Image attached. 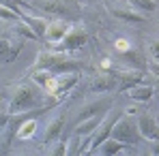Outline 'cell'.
<instances>
[{
  "instance_id": "cell-6",
  "label": "cell",
  "mask_w": 159,
  "mask_h": 156,
  "mask_svg": "<svg viewBox=\"0 0 159 156\" xmlns=\"http://www.w3.org/2000/svg\"><path fill=\"white\" fill-rule=\"evenodd\" d=\"M138 124V130H140V137L144 141H153V139H159V126H157V120L151 111H142L135 120Z\"/></svg>"
},
{
  "instance_id": "cell-3",
  "label": "cell",
  "mask_w": 159,
  "mask_h": 156,
  "mask_svg": "<svg viewBox=\"0 0 159 156\" xmlns=\"http://www.w3.org/2000/svg\"><path fill=\"white\" fill-rule=\"evenodd\" d=\"M118 116H120V111H112V109H107L106 113H103V118H101L99 126H97V130H95V135L90 137V145H88V152H86V154H93V152L106 141L107 137H110L112 126H114V122H116Z\"/></svg>"
},
{
  "instance_id": "cell-24",
  "label": "cell",
  "mask_w": 159,
  "mask_h": 156,
  "mask_svg": "<svg viewBox=\"0 0 159 156\" xmlns=\"http://www.w3.org/2000/svg\"><path fill=\"white\" fill-rule=\"evenodd\" d=\"M7 56H9V39H0V60L7 62Z\"/></svg>"
},
{
  "instance_id": "cell-25",
  "label": "cell",
  "mask_w": 159,
  "mask_h": 156,
  "mask_svg": "<svg viewBox=\"0 0 159 156\" xmlns=\"http://www.w3.org/2000/svg\"><path fill=\"white\" fill-rule=\"evenodd\" d=\"M148 152H151V154H157V156H159V139H153V141H148Z\"/></svg>"
},
{
  "instance_id": "cell-1",
  "label": "cell",
  "mask_w": 159,
  "mask_h": 156,
  "mask_svg": "<svg viewBox=\"0 0 159 156\" xmlns=\"http://www.w3.org/2000/svg\"><path fill=\"white\" fill-rule=\"evenodd\" d=\"M110 137H112V139H116V141H120V143H125V145H131V148L140 145V141H142L140 130H138V124L133 122L127 113H120V116L116 118V122H114V126H112Z\"/></svg>"
},
{
  "instance_id": "cell-13",
  "label": "cell",
  "mask_w": 159,
  "mask_h": 156,
  "mask_svg": "<svg viewBox=\"0 0 159 156\" xmlns=\"http://www.w3.org/2000/svg\"><path fill=\"white\" fill-rule=\"evenodd\" d=\"M116 75V79H120L123 83H120V90H129L131 86H135V83H140L142 81V71H138V69H131V66H127V69H123V71H116L114 73Z\"/></svg>"
},
{
  "instance_id": "cell-19",
  "label": "cell",
  "mask_w": 159,
  "mask_h": 156,
  "mask_svg": "<svg viewBox=\"0 0 159 156\" xmlns=\"http://www.w3.org/2000/svg\"><path fill=\"white\" fill-rule=\"evenodd\" d=\"M13 30H15V32H17L20 36H24V39H30V41H39V36H37V32H34L32 28L28 26V24L24 22V19H20V22L15 24V28H13Z\"/></svg>"
},
{
  "instance_id": "cell-11",
  "label": "cell",
  "mask_w": 159,
  "mask_h": 156,
  "mask_svg": "<svg viewBox=\"0 0 159 156\" xmlns=\"http://www.w3.org/2000/svg\"><path fill=\"white\" fill-rule=\"evenodd\" d=\"M114 88H116V75L114 73H99V75H95V79L90 81V90L93 92H99V94L112 92Z\"/></svg>"
},
{
  "instance_id": "cell-8",
  "label": "cell",
  "mask_w": 159,
  "mask_h": 156,
  "mask_svg": "<svg viewBox=\"0 0 159 156\" xmlns=\"http://www.w3.org/2000/svg\"><path fill=\"white\" fill-rule=\"evenodd\" d=\"M86 41H88V32H86L82 26H71L69 32L65 34V39L60 41V49H65V52L78 49V47H82V45H86Z\"/></svg>"
},
{
  "instance_id": "cell-26",
  "label": "cell",
  "mask_w": 159,
  "mask_h": 156,
  "mask_svg": "<svg viewBox=\"0 0 159 156\" xmlns=\"http://www.w3.org/2000/svg\"><path fill=\"white\" fill-rule=\"evenodd\" d=\"M4 126H9V111H7V113H4V111H0V133H2Z\"/></svg>"
},
{
  "instance_id": "cell-22",
  "label": "cell",
  "mask_w": 159,
  "mask_h": 156,
  "mask_svg": "<svg viewBox=\"0 0 159 156\" xmlns=\"http://www.w3.org/2000/svg\"><path fill=\"white\" fill-rule=\"evenodd\" d=\"M0 19H4V22H20L22 17H20V13L17 11H13V9H9V6H4V4H0Z\"/></svg>"
},
{
  "instance_id": "cell-27",
  "label": "cell",
  "mask_w": 159,
  "mask_h": 156,
  "mask_svg": "<svg viewBox=\"0 0 159 156\" xmlns=\"http://www.w3.org/2000/svg\"><path fill=\"white\" fill-rule=\"evenodd\" d=\"M116 49H118V52H125V49H129V43H127V39H118V43H116Z\"/></svg>"
},
{
  "instance_id": "cell-23",
  "label": "cell",
  "mask_w": 159,
  "mask_h": 156,
  "mask_svg": "<svg viewBox=\"0 0 159 156\" xmlns=\"http://www.w3.org/2000/svg\"><path fill=\"white\" fill-rule=\"evenodd\" d=\"M148 53H151L153 62H159V39L148 41Z\"/></svg>"
},
{
  "instance_id": "cell-16",
  "label": "cell",
  "mask_w": 159,
  "mask_h": 156,
  "mask_svg": "<svg viewBox=\"0 0 159 156\" xmlns=\"http://www.w3.org/2000/svg\"><path fill=\"white\" fill-rule=\"evenodd\" d=\"M127 92V96L131 99V101H138V103H146L151 96H153V88L151 86H140V83H135V86H131L129 90H125Z\"/></svg>"
},
{
  "instance_id": "cell-28",
  "label": "cell",
  "mask_w": 159,
  "mask_h": 156,
  "mask_svg": "<svg viewBox=\"0 0 159 156\" xmlns=\"http://www.w3.org/2000/svg\"><path fill=\"white\" fill-rule=\"evenodd\" d=\"M153 116H155V120H157V126H159V109L155 111V113H153Z\"/></svg>"
},
{
  "instance_id": "cell-18",
  "label": "cell",
  "mask_w": 159,
  "mask_h": 156,
  "mask_svg": "<svg viewBox=\"0 0 159 156\" xmlns=\"http://www.w3.org/2000/svg\"><path fill=\"white\" fill-rule=\"evenodd\" d=\"M127 2L131 4L133 9H138L140 13H146V15H148V13H155L159 9V4L155 0H127Z\"/></svg>"
},
{
  "instance_id": "cell-14",
  "label": "cell",
  "mask_w": 159,
  "mask_h": 156,
  "mask_svg": "<svg viewBox=\"0 0 159 156\" xmlns=\"http://www.w3.org/2000/svg\"><path fill=\"white\" fill-rule=\"evenodd\" d=\"M101 118H103V113H101V116H90V118H86V120L78 122V124H75V135H78V137L93 135V133L97 130V126H99Z\"/></svg>"
},
{
  "instance_id": "cell-4",
  "label": "cell",
  "mask_w": 159,
  "mask_h": 156,
  "mask_svg": "<svg viewBox=\"0 0 159 156\" xmlns=\"http://www.w3.org/2000/svg\"><path fill=\"white\" fill-rule=\"evenodd\" d=\"M110 105H112V96H110V92L106 94H99L95 101H88L86 105H82L78 111V116H75V124L82 122V120H86V118H90V116H101V113H106L107 109H110Z\"/></svg>"
},
{
  "instance_id": "cell-7",
  "label": "cell",
  "mask_w": 159,
  "mask_h": 156,
  "mask_svg": "<svg viewBox=\"0 0 159 156\" xmlns=\"http://www.w3.org/2000/svg\"><path fill=\"white\" fill-rule=\"evenodd\" d=\"M110 13L116 17V19H120V22H125V24H144L146 22V13H140L138 9H133L131 4L127 6V4H116V6H112L110 9Z\"/></svg>"
},
{
  "instance_id": "cell-9",
  "label": "cell",
  "mask_w": 159,
  "mask_h": 156,
  "mask_svg": "<svg viewBox=\"0 0 159 156\" xmlns=\"http://www.w3.org/2000/svg\"><path fill=\"white\" fill-rule=\"evenodd\" d=\"M34 9L48 15H69V9L65 6V0H26Z\"/></svg>"
},
{
  "instance_id": "cell-2",
  "label": "cell",
  "mask_w": 159,
  "mask_h": 156,
  "mask_svg": "<svg viewBox=\"0 0 159 156\" xmlns=\"http://www.w3.org/2000/svg\"><path fill=\"white\" fill-rule=\"evenodd\" d=\"M37 105V92L30 83H22L15 88L11 101H9V113H20V111H26L28 107H34Z\"/></svg>"
},
{
  "instance_id": "cell-20",
  "label": "cell",
  "mask_w": 159,
  "mask_h": 156,
  "mask_svg": "<svg viewBox=\"0 0 159 156\" xmlns=\"http://www.w3.org/2000/svg\"><path fill=\"white\" fill-rule=\"evenodd\" d=\"M37 118H30V120H26L20 129H17V137L20 139H26V137H30L32 133H34V129H37V122H34Z\"/></svg>"
},
{
  "instance_id": "cell-30",
  "label": "cell",
  "mask_w": 159,
  "mask_h": 156,
  "mask_svg": "<svg viewBox=\"0 0 159 156\" xmlns=\"http://www.w3.org/2000/svg\"><path fill=\"white\" fill-rule=\"evenodd\" d=\"M155 13H157V15H159V9H157V11H155Z\"/></svg>"
},
{
  "instance_id": "cell-29",
  "label": "cell",
  "mask_w": 159,
  "mask_h": 156,
  "mask_svg": "<svg viewBox=\"0 0 159 156\" xmlns=\"http://www.w3.org/2000/svg\"><path fill=\"white\" fill-rule=\"evenodd\" d=\"M116 2H127V0H116Z\"/></svg>"
},
{
  "instance_id": "cell-21",
  "label": "cell",
  "mask_w": 159,
  "mask_h": 156,
  "mask_svg": "<svg viewBox=\"0 0 159 156\" xmlns=\"http://www.w3.org/2000/svg\"><path fill=\"white\" fill-rule=\"evenodd\" d=\"M48 154H52V156H62V154H67V141L56 139V143H50V145H48Z\"/></svg>"
},
{
  "instance_id": "cell-17",
  "label": "cell",
  "mask_w": 159,
  "mask_h": 156,
  "mask_svg": "<svg viewBox=\"0 0 159 156\" xmlns=\"http://www.w3.org/2000/svg\"><path fill=\"white\" fill-rule=\"evenodd\" d=\"M120 58H123L125 64H129V66H133V69H142V66H144V60L140 58L138 52H133L131 47L125 49V52H120Z\"/></svg>"
},
{
  "instance_id": "cell-12",
  "label": "cell",
  "mask_w": 159,
  "mask_h": 156,
  "mask_svg": "<svg viewBox=\"0 0 159 156\" xmlns=\"http://www.w3.org/2000/svg\"><path fill=\"white\" fill-rule=\"evenodd\" d=\"M103 154V156H112V154H120V152H135V148L131 145H125V143H120V141H116V139H112V137H107L106 141L93 152V154Z\"/></svg>"
},
{
  "instance_id": "cell-15",
  "label": "cell",
  "mask_w": 159,
  "mask_h": 156,
  "mask_svg": "<svg viewBox=\"0 0 159 156\" xmlns=\"http://www.w3.org/2000/svg\"><path fill=\"white\" fill-rule=\"evenodd\" d=\"M20 17H22V19H24V22H26V24H28L30 28H32L34 32H37L39 41H41V39H45V30H48V22H45L43 17H34V15H28V13H24V11L20 13Z\"/></svg>"
},
{
  "instance_id": "cell-5",
  "label": "cell",
  "mask_w": 159,
  "mask_h": 156,
  "mask_svg": "<svg viewBox=\"0 0 159 156\" xmlns=\"http://www.w3.org/2000/svg\"><path fill=\"white\" fill-rule=\"evenodd\" d=\"M65 122H67V111L60 109L52 120L45 124V130H43V135H41V143H43L45 148H48L50 143H54L56 139H60L62 129H65Z\"/></svg>"
},
{
  "instance_id": "cell-10",
  "label": "cell",
  "mask_w": 159,
  "mask_h": 156,
  "mask_svg": "<svg viewBox=\"0 0 159 156\" xmlns=\"http://www.w3.org/2000/svg\"><path fill=\"white\" fill-rule=\"evenodd\" d=\"M71 24L65 19H56V22H48V30H45V41L48 43H60L65 39V34L69 32Z\"/></svg>"
}]
</instances>
